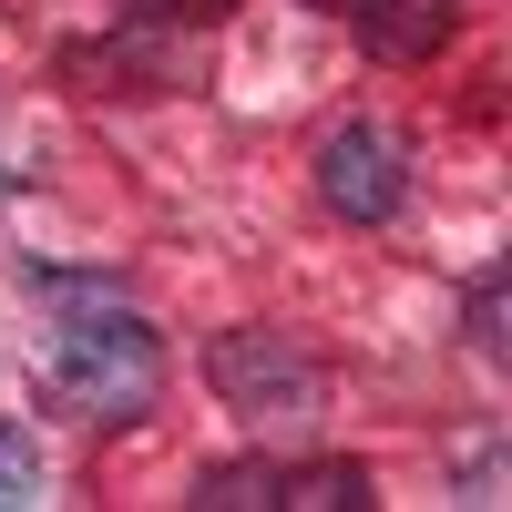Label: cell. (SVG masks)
Wrapping results in <instances>:
<instances>
[{
  "label": "cell",
  "instance_id": "obj_1",
  "mask_svg": "<svg viewBox=\"0 0 512 512\" xmlns=\"http://www.w3.org/2000/svg\"><path fill=\"white\" fill-rule=\"evenodd\" d=\"M52 400L72 420H103V431H123V420H144L164 400V338L134 318V308H113V297H93V308H72L62 338H52Z\"/></svg>",
  "mask_w": 512,
  "mask_h": 512
},
{
  "label": "cell",
  "instance_id": "obj_2",
  "mask_svg": "<svg viewBox=\"0 0 512 512\" xmlns=\"http://www.w3.org/2000/svg\"><path fill=\"white\" fill-rule=\"evenodd\" d=\"M400 195H410V144L379 113H349V123L318 134V205L328 216L379 226V216H400Z\"/></svg>",
  "mask_w": 512,
  "mask_h": 512
},
{
  "label": "cell",
  "instance_id": "obj_3",
  "mask_svg": "<svg viewBox=\"0 0 512 512\" xmlns=\"http://www.w3.org/2000/svg\"><path fill=\"white\" fill-rule=\"evenodd\" d=\"M216 390H226L246 420H297V410H318L328 379L308 369V349H297V338L236 328V338H216Z\"/></svg>",
  "mask_w": 512,
  "mask_h": 512
},
{
  "label": "cell",
  "instance_id": "obj_4",
  "mask_svg": "<svg viewBox=\"0 0 512 512\" xmlns=\"http://www.w3.org/2000/svg\"><path fill=\"white\" fill-rule=\"evenodd\" d=\"M349 21H359V41L379 62H431L461 31V0H349Z\"/></svg>",
  "mask_w": 512,
  "mask_h": 512
},
{
  "label": "cell",
  "instance_id": "obj_5",
  "mask_svg": "<svg viewBox=\"0 0 512 512\" xmlns=\"http://www.w3.org/2000/svg\"><path fill=\"white\" fill-rule=\"evenodd\" d=\"M267 502H297V512H349V502H369V472H359V461H318V472H277V482H267Z\"/></svg>",
  "mask_w": 512,
  "mask_h": 512
},
{
  "label": "cell",
  "instance_id": "obj_6",
  "mask_svg": "<svg viewBox=\"0 0 512 512\" xmlns=\"http://www.w3.org/2000/svg\"><path fill=\"white\" fill-rule=\"evenodd\" d=\"M11 502H41V441L21 431V420H0V512Z\"/></svg>",
  "mask_w": 512,
  "mask_h": 512
},
{
  "label": "cell",
  "instance_id": "obj_7",
  "mask_svg": "<svg viewBox=\"0 0 512 512\" xmlns=\"http://www.w3.org/2000/svg\"><path fill=\"white\" fill-rule=\"evenodd\" d=\"M154 11H185V21H205V11H226V0H154Z\"/></svg>",
  "mask_w": 512,
  "mask_h": 512
}]
</instances>
